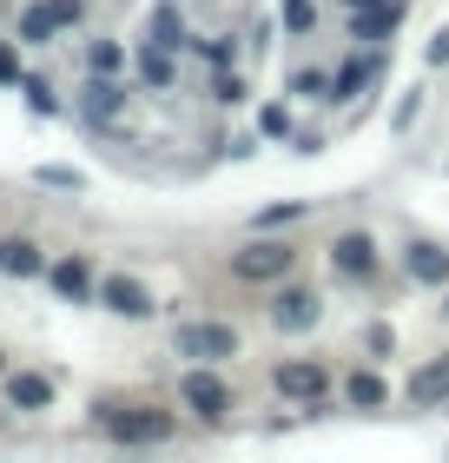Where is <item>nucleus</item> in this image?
I'll return each mask as SVG.
<instances>
[{"label": "nucleus", "instance_id": "f257e3e1", "mask_svg": "<svg viewBox=\"0 0 449 463\" xmlns=\"http://www.w3.org/2000/svg\"><path fill=\"white\" fill-rule=\"evenodd\" d=\"M173 351H179V357H199V364H219V357L239 351V331L219 325V318H205V325H179V331H173Z\"/></svg>", "mask_w": 449, "mask_h": 463}, {"label": "nucleus", "instance_id": "f03ea898", "mask_svg": "<svg viewBox=\"0 0 449 463\" xmlns=\"http://www.w3.org/2000/svg\"><path fill=\"white\" fill-rule=\"evenodd\" d=\"M99 424H106L113 444H165L173 437V417L165 411H106Z\"/></svg>", "mask_w": 449, "mask_h": 463}, {"label": "nucleus", "instance_id": "7ed1b4c3", "mask_svg": "<svg viewBox=\"0 0 449 463\" xmlns=\"http://www.w3.org/2000/svg\"><path fill=\"white\" fill-rule=\"evenodd\" d=\"M297 265V245H245L239 259H231V271H239L245 285H265V279H285V271Z\"/></svg>", "mask_w": 449, "mask_h": 463}, {"label": "nucleus", "instance_id": "20e7f679", "mask_svg": "<svg viewBox=\"0 0 449 463\" xmlns=\"http://www.w3.org/2000/svg\"><path fill=\"white\" fill-rule=\"evenodd\" d=\"M317 318H324V298L304 285H291V291H277V305H271V325L277 331H311Z\"/></svg>", "mask_w": 449, "mask_h": 463}, {"label": "nucleus", "instance_id": "39448f33", "mask_svg": "<svg viewBox=\"0 0 449 463\" xmlns=\"http://www.w3.org/2000/svg\"><path fill=\"white\" fill-rule=\"evenodd\" d=\"M179 397H185V411H199V417H225V411H231V391H225L205 364H199V371H185Z\"/></svg>", "mask_w": 449, "mask_h": 463}, {"label": "nucleus", "instance_id": "423d86ee", "mask_svg": "<svg viewBox=\"0 0 449 463\" xmlns=\"http://www.w3.org/2000/svg\"><path fill=\"white\" fill-rule=\"evenodd\" d=\"M47 285H53L67 305H93V298H99V285H93V265H87V259H60V265H47Z\"/></svg>", "mask_w": 449, "mask_h": 463}, {"label": "nucleus", "instance_id": "0eeeda50", "mask_svg": "<svg viewBox=\"0 0 449 463\" xmlns=\"http://www.w3.org/2000/svg\"><path fill=\"white\" fill-rule=\"evenodd\" d=\"M99 305L119 311V318H153V291L139 279H99Z\"/></svg>", "mask_w": 449, "mask_h": 463}, {"label": "nucleus", "instance_id": "6e6552de", "mask_svg": "<svg viewBox=\"0 0 449 463\" xmlns=\"http://www.w3.org/2000/svg\"><path fill=\"white\" fill-rule=\"evenodd\" d=\"M331 259H337L344 279H370V271H377V239H370V232H344V239L331 245Z\"/></svg>", "mask_w": 449, "mask_h": 463}, {"label": "nucleus", "instance_id": "1a4fd4ad", "mask_svg": "<svg viewBox=\"0 0 449 463\" xmlns=\"http://www.w3.org/2000/svg\"><path fill=\"white\" fill-rule=\"evenodd\" d=\"M324 384H331V377H324V364H277V391H285V397H297V404H317V397H324Z\"/></svg>", "mask_w": 449, "mask_h": 463}, {"label": "nucleus", "instance_id": "9d476101", "mask_svg": "<svg viewBox=\"0 0 449 463\" xmlns=\"http://www.w3.org/2000/svg\"><path fill=\"white\" fill-rule=\"evenodd\" d=\"M0 271L7 279H47V259L33 239H0Z\"/></svg>", "mask_w": 449, "mask_h": 463}, {"label": "nucleus", "instance_id": "9b49d317", "mask_svg": "<svg viewBox=\"0 0 449 463\" xmlns=\"http://www.w3.org/2000/svg\"><path fill=\"white\" fill-rule=\"evenodd\" d=\"M7 404H14V411H47V404H53V377L14 371V377H7Z\"/></svg>", "mask_w": 449, "mask_h": 463}, {"label": "nucleus", "instance_id": "f8f14e48", "mask_svg": "<svg viewBox=\"0 0 449 463\" xmlns=\"http://www.w3.org/2000/svg\"><path fill=\"white\" fill-rule=\"evenodd\" d=\"M403 20V0H370V7H357V20H351V40H383Z\"/></svg>", "mask_w": 449, "mask_h": 463}, {"label": "nucleus", "instance_id": "ddd939ff", "mask_svg": "<svg viewBox=\"0 0 449 463\" xmlns=\"http://www.w3.org/2000/svg\"><path fill=\"white\" fill-rule=\"evenodd\" d=\"M80 107H87V119H113V113L126 107V87H119L113 73H93L87 93H80Z\"/></svg>", "mask_w": 449, "mask_h": 463}, {"label": "nucleus", "instance_id": "4468645a", "mask_svg": "<svg viewBox=\"0 0 449 463\" xmlns=\"http://www.w3.org/2000/svg\"><path fill=\"white\" fill-rule=\"evenodd\" d=\"M443 397H449V357H436V364H423V371L410 377V404H416V411L443 404Z\"/></svg>", "mask_w": 449, "mask_h": 463}, {"label": "nucleus", "instance_id": "2eb2a0df", "mask_svg": "<svg viewBox=\"0 0 449 463\" xmlns=\"http://www.w3.org/2000/svg\"><path fill=\"white\" fill-rule=\"evenodd\" d=\"M403 265H410L416 285H449V251L443 245H410V259H403Z\"/></svg>", "mask_w": 449, "mask_h": 463}, {"label": "nucleus", "instance_id": "dca6fc26", "mask_svg": "<svg viewBox=\"0 0 449 463\" xmlns=\"http://www.w3.org/2000/svg\"><path fill=\"white\" fill-rule=\"evenodd\" d=\"M370 73H377V60H363V53H357L351 67H337V80H331V99H337V107H351V99L363 93V80H370Z\"/></svg>", "mask_w": 449, "mask_h": 463}, {"label": "nucleus", "instance_id": "f3484780", "mask_svg": "<svg viewBox=\"0 0 449 463\" xmlns=\"http://www.w3.org/2000/svg\"><path fill=\"white\" fill-rule=\"evenodd\" d=\"M53 33H60V20L47 14V0H33V7L20 14V47H47Z\"/></svg>", "mask_w": 449, "mask_h": 463}, {"label": "nucleus", "instance_id": "a211bd4d", "mask_svg": "<svg viewBox=\"0 0 449 463\" xmlns=\"http://www.w3.org/2000/svg\"><path fill=\"white\" fill-rule=\"evenodd\" d=\"M139 73H145V87H173V47L145 40V47H139Z\"/></svg>", "mask_w": 449, "mask_h": 463}, {"label": "nucleus", "instance_id": "6ab92c4d", "mask_svg": "<svg viewBox=\"0 0 449 463\" xmlns=\"http://www.w3.org/2000/svg\"><path fill=\"white\" fill-rule=\"evenodd\" d=\"M344 397H351V411H383V377L377 371H357L344 384Z\"/></svg>", "mask_w": 449, "mask_h": 463}, {"label": "nucleus", "instance_id": "aec40b11", "mask_svg": "<svg viewBox=\"0 0 449 463\" xmlns=\"http://www.w3.org/2000/svg\"><path fill=\"white\" fill-rule=\"evenodd\" d=\"M297 219H311V199H285V205H265V213H258V232L297 225Z\"/></svg>", "mask_w": 449, "mask_h": 463}, {"label": "nucleus", "instance_id": "412c9836", "mask_svg": "<svg viewBox=\"0 0 449 463\" xmlns=\"http://www.w3.org/2000/svg\"><path fill=\"white\" fill-rule=\"evenodd\" d=\"M20 93H27V107H33V113H60V99H53V87H47L40 73H20Z\"/></svg>", "mask_w": 449, "mask_h": 463}, {"label": "nucleus", "instance_id": "4be33fe9", "mask_svg": "<svg viewBox=\"0 0 449 463\" xmlns=\"http://www.w3.org/2000/svg\"><path fill=\"white\" fill-rule=\"evenodd\" d=\"M153 40H159V47H173V53L185 47V27H179V14H173V7H159V14H153Z\"/></svg>", "mask_w": 449, "mask_h": 463}, {"label": "nucleus", "instance_id": "5701e85b", "mask_svg": "<svg viewBox=\"0 0 449 463\" xmlns=\"http://www.w3.org/2000/svg\"><path fill=\"white\" fill-rule=\"evenodd\" d=\"M87 67H93V73H119V67H126V53L113 47V40H93V47H87Z\"/></svg>", "mask_w": 449, "mask_h": 463}, {"label": "nucleus", "instance_id": "b1692460", "mask_svg": "<svg viewBox=\"0 0 449 463\" xmlns=\"http://www.w3.org/2000/svg\"><path fill=\"white\" fill-rule=\"evenodd\" d=\"M317 27V7L311 0H285V33H311Z\"/></svg>", "mask_w": 449, "mask_h": 463}, {"label": "nucleus", "instance_id": "393cba45", "mask_svg": "<svg viewBox=\"0 0 449 463\" xmlns=\"http://www.w3.org/2000/svg\"><path fill=\"white\" fill-rule=\"evenodd\" d=\"M291 93H297V99H331V80L311 67V73H297V80H291Z\"/></svg>", "mask_w": 449, "mask_h": 463}, {"label": "nucleus", "instance_id": "a878e982", "mask_svg": "<svg viewBox=\"0 0 449 463\" xmlns=\"http://www.w3.org/2000/svg\"><path fill=\"white\" fill-rule=\"evenodd\" d=\"M33 179H40V185H60V193H80V173H73V165H40Z\"/></svg>", "mask_w": 449, "mask_h": 463}, {"label": "nucleus", "instance_id": "bb28decb", "mask_svg": "<svg viewBox=\"0 0 449 463\" xmlns=\"http://www.w3.org/2000/svg\"><path fill=\"white\" fill-rule=\"evenodd\" d=\"M47 14L60 20V27H80V14H87V0H47Z\"/></svg>", "mask_w": 449, "mask_h": 463}, {"label": "nucleus", "instance_id": "cd10ccee", "mask_svg": "<svg viewBox=\"0 0 449 463\" xmlns=\"http://www.w3.org/2000/svg\"><path fill=\"white\" fill-rule=\"evenodd\" d=\"M0 87H20V53H14V40H0Z\"/></svg>", "mask_w": 449, "mask_h": 463}, {"label": "nucleus", "instance_id": "c85d7f7f", "mask_svg": "<svg viewBox=\"0 0 449 463\" xmlns=\"http://www.w3.org/2000/svg\"><path fill=\"white\" fill-rule=\"evenodd\" d=\"M258 126H265L271 139H277V133H291V119H285V107H265V113H258Z\"/></svg>", "mask_w": 449, "mask_h": 463}, {"label": "nucleus", "instance_id": "c756f323", "mask_svg": "<svg viewBox=\"0 0 449 463\" xmlns=\"http://www.w3.org/2000/svg\"><path fill=\"white\" fill-rule=\"evenodd\" d=\"M430 60H436V67H443V60H449V27H443V33L430 40Z\"/></svg>", "mask_w": 449, "mask_h": 463}, {"label": "nucleus", "instance_id": "7c9ffc66", "mask_svg": "<svg viewBox=\"0 0 449 463\" xmlns=\"http://www.w3.org/2000/svg\"><path fill=\"white\" fill-rule=\"evenodd\" d=\"M344 7H370V0H344Z\"/></svg>", "mask_w": 449, "mask_h": 463}, {"label": "nucleus", "instance_id": "2f4dec72", "mask_svg": "<svg viewBox=\"0 0 449 463\" xmlns=\"http://www.w3.org/2000/svg\"><path fill=\"white\" fill-rule=\"evenodd\" d=\"M0 371H7V357H0Z\"/></svg>", "mask_w": 449, "mask_h": 463}, {"label": "nucleus", "instance_id": "473e14b6", "mask_svg": "<svg viewBox=\"0 0 449 463\" xmlns=\"http://www.w3.org/2000/svg\"><path fill=\"white\" fill-rule=\"evenodd\" d=\"M443 311H449V305H443Z\"/></svg>", "mask_w": 449, "mask_h": 463}]
</instances>
